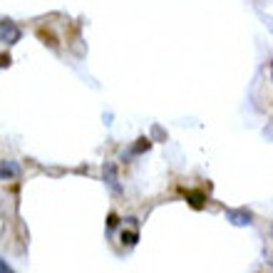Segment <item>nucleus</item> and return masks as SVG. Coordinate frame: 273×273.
I'll return each mask as SVG.
<instances>
[{
  "mask_svg": "<svg viewBox=\"0 0 273 273\" xmlns=\"http://www.w3.org/2000/svg\"><path fill=\"white\" fill-rule=\"evenodd\" d=\"M136 241H139V234H136V231H124V234H122V244H124V246H134Z\"/></svg>",
  "mask_w": 273,
  "mask_h": 273,
  "instance_id": "obj_8",
  "label": "nucleus"
},
{
  "mask_svg": "<svg viewBox=\"0 0 273 273\" xmlns=\"http://www.w3.org/2000/svg\"><path fill=\"white\" fill-rule=\"evenodd\" d=\"M102 172H104V184L112 189V194L120 196V194H122V184H120V176H117V166H114L112 162H107Z\"/></svg>",
  "mask_w": 273,
  "mask_h": 273,
  "instance_id": "obj_2",
  "label": "nucleus"
},
{
  "mask_svg": "<svg viewBox=\"0 0 273 273\" xmlns=\"http://www.w3.org/2000/svg\"><path fill=\"white\" fill-rule=\"evenodd\" d=\"M226 218L234 226H248L251 224V211H246V208H231V211H226Z\"/></svg>",
  "mask_w": 273,
  "mask_h": 273,
  "instance_id": "obj_4",
  "label": "nucleus"
},
{
  "mask_svg": "<svg viewBox=\"0 0 273 273\" xmlns=\"http://www.w3.org/2000/svg\"><path fill=\"white\" fill-rule=\"evenodd\" d=\"M117 224H120V218H117V214H110V216H107V231H112V228H117Z\"/></svg>",
  "mask_w": 273,
  "mask_h": 273,
  "instance_id": "obj_9",
  "label": "nucleus"
},
{
  "mask_svg": "<svg viewBox=\"0 0 273 273\" xmlns=\"http://www.w3.org/2000/svg\"><path fill=\"white\" fill-rule=\"evenodd\" d=\"M0 179H2V182L20 179V166H18V162H12V159L0 162Z\"/></svg>",
  "mask_w": 273,
  "mask_h": 273,
  "instance_id": "obj_3",
  "label": "nucleus"
},
{
  "mask_svg": "<svg viewBox=\"0 0 273 273\" xmlns=\"http://www.w3.org/2000/svg\"><path fill=\"white\" fill-rule=\"evenodd\" d=\"M20 38H22V32L12 20H0V42L15 45V42H20Z\"/></svg>",
  "mask_w": 273,
  "mask_h": 273,
  "instance_id": "obj_1",
  "label": "nucleus"
},
{
  "mask_svg": "<svg viewBox=\"0 0 273 273\" xmlns=\"http://www.w3.org/2000/svg\"><path fill=\"white\" fill-rule=\"evenodd\" d=\"M38 35H40V40H45V45H50L52 50H58V48H60V45H58V38H55V35L50 32V30L40 28V30H38Z\"/></svg>",
  "mask_w": 273,
  "mask_h": 273,
  "instance_id": "obj_6",
  "label": "nucleus"
},
{
  "mask_svg": "<svg viewBox=\"0 0 273 273\" xmlns=\"http://www.w3.org/2000/svg\"><path fill=\"white\" fill-rule=\"evenodd\" d=\"M0 273H15L10 266H8V261H5V258H0Z\"/></svg>",
  "mask_w": 273,
  "mask_h": 273,
  "instance_id": "obj_11",
  "label": "nucleus"
},
{
  "mask_svg": "<svg viewBox=\"0 0 273 273\" xmlns=\"http://www.w3.org/2000/svg\"><path fill=\"white\" fill-rule=\"evenodd\" d=\"M10 65H12V58H10L8 52H2V55H0V68H10Z\"/></svg>",
  "mask_w": 273,
  "mask_h": 273,
  "instance_id": "obj_10",
  "label": "nucleus"
},
{
  "mask_svg": "<svg viewBox=\"0 0 273 273\" xmlns=\"http://www.w3.org/2000/svg\"><path fill=\"white\" fill-rule=\"evenodd\" d=\"M149 146H152V139L142 136V139H136V144H134V149H132V154H144Z\"/></svg>",
  "mask_w": 273,
  "mask_h": 273,
  "instance_id": "obj_7",
  "label": "nucleus"
},
{
  "mask_svg": "<svg viewBox=\"0 0 273 273\" xmlns=\"http://www.w3.org/2000/svg\"><path fill=\"white\" fill-rule=\"evenodd\" d=\"M186 202L194 211H202L206 206V194L204 192H186Z\"/></svg>",
  "mask_w": 273,
  "mask_h": 273,
  "instance_id": "obj_5",
  "label": "nucleus"
}]
</instances>
